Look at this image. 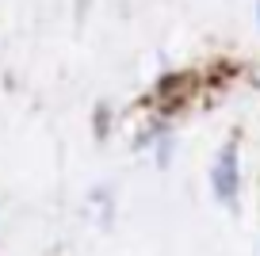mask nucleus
Masks as SVG:
<instances>
[{"mask_svg": "<svg viewBox=\"0 0 260 256\" xmlns=\"http://www.w3.org/2000/svg\"><path fill=\"white\" fill-rule=\"evenodd\" d=\"M256 19H260V4H256Z\"/></svg>", "mask_w": 260, "mask_h": 256, "instance_id": "2", "label": "nucleus"}, {"mask_svg": "<svg viewBox=\"0 0 260 256\" xmlns=\"http://www.w3.org/2000/svg\"><path fill=\"white\" fill-rule=\"evenodd\" d=\"M211 187L226 207L237 203V191H241V157H237V142H226L222 153L211 165Z\"/></svg>", "mask_w": 260, "mask_h": 256, "instance_id": "1", "label": "nucleus"}]
</instances>
